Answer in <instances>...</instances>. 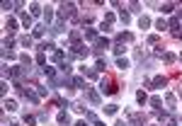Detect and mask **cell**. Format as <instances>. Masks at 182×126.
Returning a JSON list of instances; mask_svg holds the SVG:
<instances>
[{"label": "cell", "mask_w": 182, "mask_h": 126, "mask_svg": "<svg viewBox=\"0 0 182 126\" xmlns=\"http://www.w3.org/2000/svg\"><path fill=\"white\" fill-rule=\"evenodd\" d=\"M100 90H102L104 95H117V90H119V85L114 83V78H112V75H109L107 80H102V85H100Z\"/></svg>", "instance_id": "1"}, {"label": "cell", "mask_w": 182, "mask_h": 126, "mask_svg": "<svg viewBox=\"0 0 182 126\" xmlns=\"http://www.w3.org/2000/svg\"><path fill=\"white\" fill-rule=\"evenodd\" d=\"M73 10H75V5H73V3H61L58 15H61V17H75V12H73Z\"/></svg>", "instance_id": "2"}, {"label": "cell", "mask_w": 182, "mask_h": 126, "mask_svg": "<svg viewBox=\"0 0 182 126\" xmlns=\"http://www.w3.org/2000/svg\"><path fill=\"white\" fill-rule=\"evenodd\" d=\"M104 49H109V41L107 39H97L95 41V53H102Z\"/></svg>", "instance_id": "3"}, {"label": "cell", "mask_w": 182, "mask_h": 126, "mask_svg": "<svg viewBox=\"0 0 182 126\" xmlns=\"http://www.w3.org/2000/svg\"><path fill=\"white\" fill-rule=\"evenodd\" d=\"M165 83H168L165 78H163V75H158V78H153V83H151V85H153V87L158 90V87H165Z\"/></svg>", "instance_id": "4"}, {"label": "cell", "mask_w": 182, "mask_h": 126, "mask_svg": "<svg viewBox=\"0 0 182 126\" xmlns=\"http://www.w3.org/2000/svg\"><path fill=\"white\" fill-rule=\"evenodd\" d=\"M87 99L92 102V104H100V95H97V92H92V90H87Z\"/></svg>", "instance_id": "5"}, {"label": "cell", "mask_w": 182, "mask_h": 126, "mask_svg": "<svg viewBox=\"0 0 182 126\" xmlns=\"http://www.w3.org/2000/svg\"><path fill=\"white\" fill-rule=\"evenodd\" d=\"M58 124H66V126L70 124V116H68V112H61V114H58Z\"/></svg>", "instance_id": "6"}, {"label": "cell", "mask_w": 182, "mask_h": 126, "mask_svg": "<svg viewBox=\"0 0 182 126\" xmlns=\"http://www.w3.org/2000/svg\"><path fill=\"white\" fill-rule=\"evenodd\" d=\"M29 10H32V15L36 17V15H41V5H36V3H32L29 5Z\"/></svg>", "instance_id": "7"}, {"label": "cell", "mask_w": 182, "mask_h": 126, "mask_svg": "<svg viewBox=\"0 0 182 126\" xmlns=\"http://www.w3.org/2000/svg\"><path fill=\"white\" fill-rule=\"evenodd\" d=\"M22 24H24V27H32V15L22 12Z\"/></svg>", "instance_id": "8"}, {"label": "cell", "mask_w": 182, "mask_h": 126, "mask_svg": "<svg viewBox=\"0 0 182 126\" xmlns=\"http://www.w3.org/2000/svg\"><path fill=\"white\" fill-rule=\"evenodd\" d=\"M20 61H22V66H27V68L32 66V58L27 56V53H22V56H20Z\"/></svg>", "instance_id": "9"}, {"label": "cell", "mask_w": 182, "mask_h": 126, "mask_svg": "<svg viewBox=\"0 0 182 126\" xmlns=\"http://www.w3.org/2000/svg\"><path fill=\"white\" fill-rule=\"evenodd\" d=\"M136 99H138V104H146V99H148V97H146V92L141 90V92H136Z\"/></svg>", "instance_id": "10"}, {"label": "cell", "mask_w": 182, "mask_h": 126, "mask_svg": "<svg viewBox=\"0 0 182 126\" xmlns=\"http://www.w3.org/2000/svg\"><path fill=\"white\" fill-rule=\"evenodd\" d=\"M148 24H151V20H148V17H141V20H138V27H141V29H146Z\"/></svg>", "instance_id": "11"}, {"label": "cell", "mask_w": 182, "mask_h": 126, "mask_svg": "<svg viewBox=\"0 0 182 126\" xmlns=\"http://www.w3.org/2000/svg\"><path fill=\"white\" fill-rule=\"evenodd\" d=\"M117 66L124 70V68H129V61H126V58H117Z\"/></svg>", "instance_id": "12"}, {"label": "cell", "mask_w": 182, "mask_h": 126, "mask_svg": "<svg viewBox=\"0 0 182 126\" xmlns=\"http://www.w3.org/2000/svg\"><path fill=\"white\" fill-rule=\"evenodd\" d=\"M165 102L170 104V109H175V95H165Z\"/></svg>", "instance_id": "13"}, {"label": "cell", "mask_w": 182, "mask_h": 126, "mask_svg": "<svg viewBox=\"0 0 182 126\" xmlns=\"http://www.w3.org/2000/svg\"><path fill=\"white\" fill-rule=\"evenodd\" d=\"M160 104H163V102H160V97H151V107H155V109H160Z\"/></svg>", "instance_id": "14"}, {"label": "cell", "mask_w": 182, "mask_h": 126, "mask_svg": "<svg viewBox=\"0 0 182 126\" xmlns=\"http://www.w3.org/2000/svg\"><path fill=\"white\" fill-rule=\"evenodd\" d=\"M34 37L41 39V37H44V27H34Z\"/></svg>", "instance_id": "15"}, {"label": "cell", "mask_w": 182, "mask_h": 126, "mask_svg": "<svg viewBox=\"0 0 182 126\" xmlns=\"http://www.w3.org/2000/svg\"><path fill=\"white\" fill-rule=\"evenodd\" d=\"M85 37L87 39H97V32L95 29H85Z\"/></svg>", "instance_id": "16"}, {"label": "cell", "mask_w": 182, "mask_h": 126, "mask_svg": "<svg viewBox=\"0 0 182 126\" xmlns=\"http://www.w3.org/2000/svg\"><path fill=\"white\" fill-rule=\"evenodd\" d=\"M63 56H66L63 51H53V61H58V63H61V61H63Z\"/></svg>", "instance_id": "17"}, {"label": "cell", "mask_w": 182, "mask_h": 126, "mask_svg": "<svg viewBox=\"0 0 182 126\" xmlns=\"http://www.w3.org/2000/svg\"><path fill=\"white\" fill-rule=\"evenodd\" d=\"M5 27H7V32H15V29H17V22H15V20H7Z\"/></svg>", "instance_id": "18"}, {"label": "cell", "mask_w": 182, "mask_h": 126, "mask_svg": "<svg viewBox=\"0 0 182 126\" xmlns=\"http://www.w3.org/2000/svg\"><path fill=\"white\" fill-rule=\"evenodd\" d=\"M20 44H22V46H27V49H29V46H32V39H29V37H20Z\"/></svg>", "instance_id": "19"}, {"label": "cell", "mask_w": 182, "mask_h": 126, "mask_svg": "<svg viewBox=\"0 0 182 126\" xmlns=\"http://www.w3.org/2000/svg\"><path fill=\"white\" fill-rule=\"evenodd\" d=\"M36 63H39V66H44V63H46V56H44V51H39V56H36Z\"/></svg>", "instance_id": "20"}, {"label": "cell", "mask_w": 182, "mask_h": 126, "mask_svg": "<svg viewBox=\"0 0 182 126\" xmlns=\"http://www.w3.org/2000/svg\"><path fill=\"white\" fill-rule=\"evenodd\" d=\"M5 109H10V112H12V109H17V102H12V99H7V102H5Z\"/></svg>", "instance_id": "21"}, {"label": "cell", "mask_w": 182, "mask_h": 126, "mask_svg": "<svg viewBox=\"0 0 182 126\" xmlns=\"http://www.w3.org/2000/svg\"><path fill=\"white\" fill-rule=\"evenodd\" d=\"M155 27L163 32V29H168V22H165V20H158V22H155Z\"/></svg>", "instance_id": "22"}, {"label": "cell", "mask_w": 182, "mask_h": 126, "mask_svg": "<svg viewBox=\"0 0 182 126\" xmlns=\"http://www.w3.org/2000/svg\"><path fill=\"white\" fill-rule=\"evenodd\" d=\"M83 85H85L83 78H73V87H83Z\"/></svg>", "instance_id": "23"}, {"label": "cell", "mask_w": 182, "mask_h": 126, "mask_svg": "<svg viewBox=\"0 0 182 126\" xmlns=\"http://www.w3.org/2000/svg\"><path fill=\"white\" fill-rule=\"evenodd\" d=\"M44 17H46V22H51V20H53V12H51V7H46V12H44Z\"/></svg>", "instance_id": "24"}, {"label": "cell", "mask_w": 182, "mask_h": 126, "mask_svg": "<svg viewBox=\"0 0 182 126\" xmlns=\"http://www.w3.org/2000/svg\"><path fill=\"white\" fill-rule=\"evenodd\" d=\"M119 17H121V22H124V24L129 22V12H124V10H121V12H119Z\"/></svg>", "instance_id": "25"}, {"label": "cell", "mask_w": 182, "mask_h": 126, "mask_svg": "<svg viewBox=\"0 0 182 126\" xmlns=\"http://www.w3.org/2000/svg\"><path fill=\"white\" fill-rule=\"evenodd\" d=\"M163 58H165V63H172V61H175L172 53H163Z\"/></svg>", "instance_id": "26"}, {"label": "cell", "mask_w": 182, "mask_h": 126, "mask_svg": "<svg viewBox=\"0 0 182 126\" xmlns=\"http://www.w3.org/2000/svg\"><path fill=\"white\" fill-rule=\"evenodd\" d=\"M61 73H63V75L70 73V66H68V63H61Z\"/></svg>", "instance_id": "27"}, {"label": "cell", "mask_w": 182, "mask_h": 126, "mask_svg": "<svg viewBox=\"0 0 182 126\" xmlns=\"http://www.w3.org/2000/svg\"><path fill=\"white\" fill-rule=\"evenodd\" d=\"M114 112H117V107H114V104H112V107H104V114H114Z\"/></svg>", "instance_id": "28"}, {"label": "cell", "mask_w": 182, "mask_h": 126, "mask_svg": "<svg viewBox=\"0 0 182 126\" xmlns=\"http://www.w3.org/2000/svg\"><path fill=\"white\" fill-rule=\"evenodd\" d=\"M104 68H107V63H104V61L100 58V61H97V70H104Z\"/></svg>", "instance_id": "29"}, {"label": "cell", "mask_w": 182, "mask_h": 126, "mask_svg": "<svg viewBox=\"0 0 182 126\" xmlns=\"http://www.w3.org/2000/svg\"><path fill=\"white\" fill-rule=\"evenodd\" d=\"M168 126H177V124H175V119H170V121H168Z\"/></svg>", "instance_id": "30"}, {"label": "cell", "mask_w": 182, "mask_h": 126, "mask_svg": "<svg viewBox=\"0 0 182 126\" xmlns=\"http://www.w3.org/2000/svg\"><path fill=\"white\" fill-rule=\"evenodd\" d=\"M75 126H87V124H85V121H78V124H75Z\"/></svg>", "instance_id": "31"}, {"label": "cell", "mask_w": 182, "mask_h": 126, "mask_svg": "<svg viewBox=\"0 0 182 126\" xmlns=\"http://www.w3.org/2000/svg\"><path fill=\"white\" fill-rule=\"evenodd\" d=\"M95 126H104V124H102V121H95Z\"/></svg>", "instance_id": "32"}, {"label": "cell", "mask_w": 182, "mask_h": 126, "mask_svg": "<svg viewBox=\"0 0 182 126\" xmlns=\"http://www.w3.org/2000/svg\"><path fill=\"white\" fill-rule=\"evenodd\" d=\"M180 97H182V90H180Z\"/></svg>", "instance_id": "33"}, {"label": "cell", "mask_w": 182, "mask_h": 126, "mask_svg": "<svg viewBox=\"0 0 182 126\" xmlns=\"http://www.w3.org/2000/svg\"><path fill=\"white\" fill-rule=\"evenodd\" d=\"M180 58H182V53H180Z\"/></svg>", "instance_id": "34"}]
</instances>
